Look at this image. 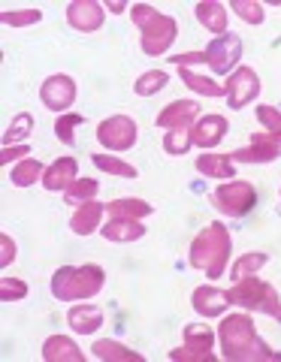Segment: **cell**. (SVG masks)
I'll return each mask as SVG.
<instances>
[{"label": "cell", "instance_id": "11", "mask_svg": "<svg viewBox=\"0 0 281 362\" xmlns=\"http://www.w3.org/2000/svg\"><path fill=\"white\" fill-rule=\"evenodd\" d=\"M281 154V136L275 133H254L248 148H236L230 154L233 163H273Z\"/></svg>", "mask_w": 281, "mask_h": 362}, {"label": "cell", "instance_id": "31", "mask_svg": "<svg viewBox=\"0 0 281 362\" xmlns=\"http://www.w3.org/2000/svg\"><path fill=\"white\" fill-rule=\"evenodd\" d=\"M194 145V136H190V127H178V130H166L164 133V151L173 157H182L190 151Z\"/></svg>", "mask_w": 281, "mask_h": 362}, {"label": "cell", "instance_id": "21", "mask_svg": "<svg viewBox=\"0 0 281 362\" xmlns=\"http://www.w3.org/2000/svg\"><path fill=\"white\" fill-rule=\"evenodd\" d=\"M106 214V206H100V202H85V206H76L73 218H70V230L76 235H91L100 230V221H103Z\"/></svg>", "mask_w": 281, "mask_h": 362}, {"label": "cell", "instance_id": "24", "mask_svg": "<svg viewBox=\"0 0 281 362\" xmlns=\"http://www.w3.org/2000/svg\"><path fill=\"white\" fill-rule=\"evenodd\" d=\"M106 211L109 218H127V221H142L154 211V206H149L145 199H133V197H121V199H112L106 202Z\"/></svg>", "mask_w": 281, "mask_h": 362}, {"label": "cell", "instance_id": "1", "mask_svg": "<svg viewBox=\"0 0 281 362\" xmlns=\"http://www.w3.org/2000/svg\"><path fill=\"white\" fill-rule=\"evenodd\" d=\"M221 354L230 362H281V354L273 350L254 329L248 314H230L218 326Z\"/></svg>", "mask_w": 281, "mask_h": 362}, {"label": "cell", "instance_id": "34", "mask_svg": "<svg viewBox=\"0 0 281 362\" xmlns=\"http://www.w3.org/2000/svg\"><path fill=\"white\" fill-rule=\"evenodd\" d=\"M79 124H85V115H79V112H64V115L55 121V136L64 142V145H76V127Z\"/></svg>", "mask_w": 281, "mask_h": 362}, {"label": "cell", "instance_id": "8", "mask_svg": "<svg viewBox=\"0 0 281 362\" xmlns=\"http://www.w3.org/2000/svg\"><path fill=\"white\" fill-rule=\"evenodd\" d=\"M137 139H139V127L127 115H112L97 124V142L109 151H130Z\"/></svg>", "mask_w": 281, "mask_h": 362}, {"label": "cell", "instance_id": "39", "mask_svg": "<svg viewBox=\"0 0 281 362\" xmlns=\"http://www.w3.org/2000/svg\"><path fill=\"white\" fill-rule=\"evenodd\" d=\"M30 157V148L28 145H4V151H0V163H13V160H25Z\"/></svg>", "mask_w": 281, "mask_h": 362}, {"label": "cell", "instance_id": "26", "mask_svg": "<svg viewBox=\"0 0 281 362\" xmlns=\"http://www.w3.org/2000/svg\"><path fill=\"white\" fill-rule=\"evenodd\" d=\"M42 175H46V169H42V163L37 157H25V160H18L13 166L9 181H13L16 187H30V185H37V181H42Z\"/></svg>", "mask_w": 281, "mask_h": 362}, {"label": "cell", "instance_id": "9", "mask_svg": "<svg viewBox=\"0 0 281 362\" xmlns=\"http://www.w3.org/2000/svg\"><path fill=\"white\" fill-rule=\"evenodd\" d=\"M242 61V40L236 33H224V37L209 40L206 45V64L212 66V73L230 76V70Z\"/></svg>", "mask_w": 281, "mask_h": 362}, {"label": "cell", "instance_id": "40", "mask_svg": "<svg viewBox=\"0 0 281 362\" xmlns=\"http://www.w3.org/2000/svg\"><path fill=\"white\" fill-rule=\"evenodd\" d=\"M178 70H190V64H206V52H185V54H173L170 58Z\"/></svg>", "mask_w": 281, "mask_h": 362}, {"label": "cell", "instance_id": "29", "mask_svg": "<svg viewBox=\"0 0 281 362\" xmlns=\"http://www.w3.org/2000/svg\"><path fill=\"white\" fill-rule=\"evenodd\" d=\"M97 190H100V181L79 178L64 190V199H67V206H85V202H91L97 197Z\"/></svg>", "mask_w": 281, "mask_h": 362}, {"label": "cell", "instance_id": "23", "mask_svg": "<svg viewBox=\"0 0 281 362\" xmlns=\"http://www.w3.org/2000/svg\"><path fill=\"white\" fill-rule=\"evenodd\" d=\"M194 13H197V21H200V25H203L206 30L218 33V37L230 33V30H227V6L218 4V0H203V4L194 6Z\"/></svg>", "mask_w": 281, "mask_h": 362}, {"label": "cell", "instance_id": "2", "mask_svg": "<svg viewBox=\"0 0 281 362\" xmlns=\"http://www.w3.org/2000/svg\"><path fill=\"white\" fill-rule=\"evenodd\" d=\"M230 251H233V239H230V230L224 226L221 221H212L206 223V230L197 233V239L190 242V266L206 272V278H221L224 269L230 263Z\"/></svg>", "mask_w": 281, "mask_h": 362}, {"label": "cell", "instance_id": "36", "mask_svg": "<svg viewBox=\"0 0 281 362\" xmlns=\"http://www.w3.org/2000/svg\"><path fill=\"white\" fill-rule=\"evenodd\" d=\"M230 9L239 16L245 25H263V4H254V0H233Z\"/></svg>", "mask_w": 281, "mask_h": 362}, {"label": "cell", "instance_id": "30", "mask_svg": "<svg viewBox=\"0 0 281 362\" xmlns=\"http://www.w3.org/2000/svg\"><path fill=\"white\" fill-rule=\"evenodd\" d=\"M94 166L100 169V173H109V175H121V178H137V166L125 163L121 157H109V154H91Z\"/></svg>", "mask_w": 281, "mask_h": 362}, {"label": "cell", "instance_id": "18", "mask_svg": "<svg viewBox=\"0 0 281 362\" xmlns=\"http://www.w3.org/2000/svg\"><path fill=\"white\" fill-rule=\"evenodd\" d=\"M73 181H79V163H76V157H61V160H55L46 169V175H42V187L52 190V194H58V190L70 187Z\"/></svg>", "mask_w": 281, "mask_h": 362}, {"label": "cell", "instance_id": "14", "mask_svg": "<svg viewBox=\"0 0 281 362\" xmlns=\"http://www.w3.org/2000/svg\"><path fill=\"white\" fill-rule=\"evenodd\" d=\"M197 118H200L197 100H173V103L154 118V124L161 130H178V127H194Z\"/></svg>", "mask_w": 281, "mask_h": 362}, {"label": "cell", "instance_id": "38", "mask_svg": "<svg viewBox=\"0 0 281 362\" xmlns=\"http://www.w3.org/2000/svg\"><path fill=\"white\" fill-rule=\"evenodd\" d=\"M257 118H260V124L269 133L281 136V112L275 106H257Z\"/></svg>", "mask_w": 281, "mask_h": 362}, {"label": "cell", "instance_id": "25", "mask_svg": "<svg viewBox=\"0 0 281 362\" xmlns=\"http://www.w3.org/2000/svg\"><path fill=\"white\" fill-rule=\"evenodd\" d=\"M91 354L97 359H103V362H142V354H137V350H130V347L118 344V341H109V338L94 341Z\"/></svg>", "mask_w": 281, "mask_h": 362}, {"label": "cell", "instance_id": "3", "mask_svg": "<svg viewBox=\"0 0 281 362\" xmlns=\"http://www.w3.org/2000/svg\"><path fill=\"white\" fill-rule=\"evenodd\" d=\"M130 18H133V25L142 30V52L149 54V58H161V54L170 52V45L178 37V25L173 16L157 13L149 4H133Z\"/></svg>", "mask_w": 281, "mask_h": 362}, {"label": "cell", "instance_id": "22", "mask_svg": "<svg viewBox=\"0 0 281 362\" xmlns=\"http://www.w3.org/2000/svg\"><path fill=\"white\" fill-rule=\"evenodd\" d=\"M197 173L206 178H218V181H233L236 175V163L230 160V154H212L203 151V157H197Z\"/></svg>", "mask_w": 281, "mask_h": 362}, {"label": "cell", "instance_id": "35", "mask_svg": "<svg viewBox=\"0 0 281 362\" xmlns=\"http://www.w3.org/2000/svg\"><path fill=\"white\" fill-rule=\"evenodd\" d=\"M0 21L9 28H30V25H37V21H42V13L40 9H4Z\"/></svg>", "mask_w": 281, "mask_h": 362}, {"label": "cell", "instance_id": "27", "mask_svg": "<svg viewBox=\"0 0 281 362\" xmlns=\"http://www.w3.org/2000/svg\"><path fill=\"white\" fill-rule=\"evenodd\" d=\"M178 76H182V82L190 88V90H197V94H203V97H227V85H218V82H212L209 76H200L194 70H178Z\"/></svg>", "mask_w": 281, "mask_h": 362}, {"label": "cell", "instance_id": "13", "mask_svg": "<svg viewBox=\"0 0 281 362\" xmlns=\"http://www.w3.org/2000/svg\"><path fill=\"white\" fill-rule=\"evenodd\" d=\"M103 21H106V13L100 4H94V0H73V4L67 6V25L82 30V33L100 30Z\"/></svg>", "mask_w": 281, "mask_h": 362}, {"label": "cell", "instance_id": "5", "mask_svg": "<svg viewBox=\"0 0 281 362\" xmlns=\"http://www.w3.org/2000/svg\"><path fill=\"white\" fill-rule=\"evenodd\" d=\"M230 302L233 305H242L248 311H263L269 317H275L281 311V296L273 284H266L257 275H248L242 281H233L230 287Z\"/></svg>", "mask_w": 281, "mask_h": 362}, {"label": "cell", "instance_id": "17", "mask_svg": "<svg viewBox=\"0 0 281 362\" xmlns=\"http://www.w3.org/2000/svg\"><path fill=\"white\" fill-rule=\"evenodd\" d=\"M227 133V118L224 115H206V118H197V124L190 127V136H194V145L197 148H215V145L224 139Z\"/></svg>", "mask_w": 281, "mask_h": 362}, {"label": "cell", "instance_id": "7", "mask_svg": "<svg viewBox=\"0 0 281 362\" xmlns=\"http://www.w3.org/2000/svg\"><path fill=\"white\" fill-rule=\"evenodd\" d=\"M212 344H215V332L212 326L203 323H190L185 326V344L170 350L173 362H212Z\"/></svg>", "mask_w": 281, "mask_h": 362}, {"label": "cell", "instance_id": "42", "mask_svg": "<svg viewBox=\"0 0 281 362\" xmlns=\"http://www.w3.org/2000/svg\"><path fill=\"white\" fill-rule=\"evenodd\" d=\"M109 9H112V13H125L127 6H125V4H109Z\"/></svg>", "mask_w": 281, "mask_h": 362}, {"label": "cell", "instance_id": "12", "mask_svg": "<svg viewBox=\"0 0 281 362\" xmlns=\"http://www.w3.org/2000/svg\"><path fill=\"white\" fill-rule=\"evenodd\" d=\"M40 100H42V106L46 109L61 112L64 115V112L76 103V82L70 76H64V73H55V76H49L46 82H42Z\"/></svg>", "mask_w": 281, "mask_h": 362}, {"label": "cell", "instance_id": "4", "mask_svg": "<svg viewBox=\"0 0 281 362\" xmlns=\"http://www.w3.org/2000/svg\"><path fill=\"white\" fill-rule=\"evenodd\" d=\"M106 272L97 263L85 266H61L52 275V296L61 302H76V299H91L103 290Z\"/></svg>", "mask_w": 281, "mask_h": 362}, {"label": "cell", "instance_id": "32", "mask_svg": "<svg viewBox=\"0 0 281 362\" xmlns=\"http://www.w3.org/2000/svg\"><path fill=\"white\" fill-rule=\"evenodd\" d=\"M166 82H170V73L166 70H149L133 82V90H137L139 97H151V94H157V90H164Z\"/></svg>", "mask_w": 281, "mask_h": 362}, {"label": "cell", "instance_id": "20", "mask_svg": "<svg viewBox=\"0 0 281 362\" xmlns=\"http://www.w3.org/2000/svg\"><path fill=\"white\" fill-rule=\"evenodd\" d=\"M100 235L106 242H118V245H127V242H137L145 235V226L139 221H127V218H109L103 226H100Z\"/></svg>", "mask_w": 281, "mask_h": 362}, {"label": "cell", "instance_id": "10", "mask_svg": "<svg viewBox=\"0 0 281 362\" xmlns=\"http://www.w3.org/2000/svg\"><path fill=\"white\" fill-rule=\"evenodd\" d=\"M257 94H260V76H257L251 66H236L230 73V82H227L230 109H245L248 103H254Z\"/></svg>", "mask_w": 281, "mask_h": 362}, {"label": "cell", "instance_id": "6", "mask_svg": "<svg viewBox=\"0 0 281 362\" xmlns=\"http://www.w3.org/2000/svg\"><path fill=\"white\" fill-rule=\"evenodd\" d=\"M212 202L221 214H230V218H245L254 206H257V190L251 181L233 178L227 185H221L215 194H212Z\"/></svg>", "mask_w": 281, "mask_h": 362}, {"label": "cell", "instance_id": "43", "mask_svg": "<svg viewBox=\"0 0 281 362\" xmlns=\"http://www.w3.org/2000/svg\"><path fill=\"white\" fill-rule=\"evenodd\" d=\"M275 320H278V323H281V311H278V314H275Z\"/></svg>", "mask_w": 281, "mask_h": 362}, {"label": "cell", "instance_id": "33", "mask_svg": "<svg viewBox=\"0 0 281 362\" xmlns=\"http://www.w3.org/2000/svg\"><path fill=\"white\" fill-rule=\"evenodd\" d=\"M30 133H33V115H30V112H21V115H16L13 124L6 127L4 145H16V142H21V139H28Z\"/></svg>", "mask_w": 281, "mask_h": 362}, {"label": "cell", "instance_id": "28", "mask_svg": "<svg viewBox=\"0 0 281 362\" xmlns=\"http://www.w3.org/2000/svg\"><path fill=\"white\" fill-rule=\"evenodd\" d=\"M266 263H269V257H266L263 251H248V254H242V257L233 263L230 278H233V281H242V278H248V275H257V272H260Z\"/></svg>", "mask_w": 281, "mask_h": 362}, {"label": "cell", "instance_id": "16", "mask_svg": "<svg viewBox=\"0 0 281 362\" xmlns=\"http://www.w3.org/2000/svg\"><path fill=\"white\" fill-rule=\"evenodd\" d=\"M67 326L76 332V335H91L103 326V308L91 302H82V305H73L67 311Z\"/></svg>", "mask_w": 281, "mask_h": 362}, {"label": "cell", "instance_id": "41", "mask_svg": "<svg viewBox=\"0 0 281 362\" xmlns=\"http://www.w3.org/2000/svg\"><path fill=\"white\" fill-rule=\"evenodd\" d=\"M13 259H16V242L4 233V235H0V266L6 269L9 263H13Z\"/></svg>", "mask_w": 281, "mask_h": 362}, {"label": "cell", "instance_id": "37", "mask_svg": "<svg viewBox=\"0 0 281 362\" xmlns=\"http://www.w3.org/2000/svg\"><path fill=\"white\" fill-rule=\"evenodd\" d=\"M28 296V284L18 278H0V299L4 302H18Z\"/></svg>", "mask_w": 281, "mask_h": 362}, {"label": "cell", "instance_id": "19", "mask_svg": "<svg viewBox=\"0 0 281 362\" xmlns=\"http://www.w3.org/2000/svg\"><path fill=\"white\" fill-rule=\"evenodd\" d=\"M42 359L46 362H85V354L67 335H52L42 341Z\"/></svg>", "mask_w": 281, "mask_h": 362}, {"label": "cell", "instance_id": "15", "mask_svg": "<svg viewBox=\"0 0 281 362\" xmlns=\"http://www.w3.org/2000/svg\"><path fill=\"white\" fill-rule=\"evenodd\" d=\"M190 305H194V311L200 317H221L224 311H227V305L230 302V290H218V287H212V284H203V287H197L194 290V296H190Z\"/></svg>", "mask_w": 281, "mask_h": 362}]
</instances>
